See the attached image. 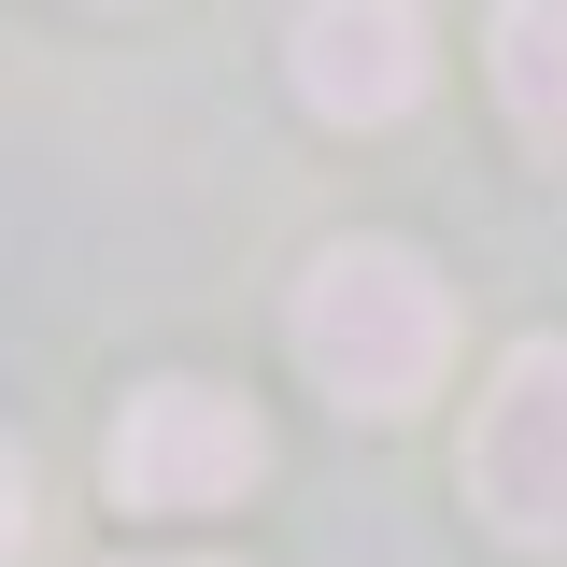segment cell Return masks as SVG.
Segmentation results:
<instances>
[{"mask_svg":"<svg viewBox=\"0 0 567 567\" xmlns=\"http://www.w3.org/2000/svg\"><path fill=\"white\" fill-rule=\"evenodd\" d=\"M298 354L341 412H412L454 354V298L412 241H327L298 284Z\"/></svg>","mask_w":567,"mask_h":567,"instance_id":"cell-1","label":"cell"},{"mask_svg":"<svg viewBox=\"0 0 567 567\" xmlns=\"http://www.w3.org/2000/svg\"><path fill=\"white\" fill-rule=\"evenodd\" d=\"M468 511L511 554H567V341L496 354L483 412H468Z\"/></svg>","mask_w":567,"mask_h":567,"instance_id":"cell-2","label":"cell"},{"mask_svg":"<svg viewBox=\"0 0 567 567\" xmlns=\"http://www.w3.org/2000/svg\"><path fill=\"white\" fill-rule=\"evenodd\" d=\"M114 496L128 511H227V496L270 468V440H256V412L227 398V383H142L128 412H114Z\"/></svg>","mask_w":567,"mask_h":567,"instance_id":"cell-3","label":"cell"},{"mask_svg":"<svg viewBox=\"0 0 567 567\" xmlns=\"http://www.w3.org/2000/svg\"><path fill=\"white\" fill-rule=\"evenodd\" d=\"M298 100L327 128H383L425 100V14L412 0H298Z\"/></svg>","mask_w":567,"mask_h":567,"instance_id":"cell-4","label":"cell"},{"mask_svg":"<svg viewBox=\"0 0 567 567\" xmlns=\"http://www.w3.org/2000/svg\"><path fill=\"white\" fill-rule=\"evenodd\" d=\"M496 100L567 142V0H496Z\"/></svg>","mask_w":567,"mask_h":567,"instance_id":"cell-5","label":"cell"},{"mask_svg":"<svg viewBox=\"0 0 567 567\" xmlns=\"http://www.w3.org/2000/svg\"><path fill=\"white\" fill-rule=\"evenodd\" d=\"M29 539V468H14V440H0V554Z\"/></svg>","mask_w":567,"mask_h":567,"instance_id":"cell-6","label":"cell"},{"mask_svg":"<svg viewBox=\"0 0 567 567\" xmlns=\"http://www.w3.org/2000/svg\"><path fill=\"white\" fill-rule=\"evenodd\" d=\"M128 567H213V554H128Z\"/></svg>","mask_w":567,"mask_h":567,"instance_id":"cell-7","label":"cell"}]
</instances>
